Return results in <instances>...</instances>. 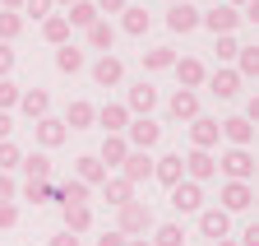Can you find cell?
Instances as JSON below:
<instances>
[{
    "label": "cell",
    "instance_id": "603a6c76",
    "mask_svg": "<svg viewBox=\"0 0 259 246\" xmlns=\"http://www.w3.org/2000/svg\"><path fill=\"white\" fill-rule=\"evenodd\" d=\"M167 28H171V33H194V28H199V10H194L190 0H185V5H171Z\"/></svg>",
    "mask_w": 259,
    "mask_h": 246
},
{
    "label": "cell",
    "instance_id": "9c48e42d",
    "mask_svg": "<svg viewBox=\"0 0 259 246\" xmlns=\"http://www.w3.org/2000/svg\"><path fill=\"white\" fill-rule=\"evenodd\" d=\"M171 209L176 214H199L204 209V186H194V181H176V186H171Z\"/></svg>",
    "mask_w": 259,
    "mask_h": 246
},
{
    "label": "cell",
    "instance_id": "8fae6325",
    "mask_svg": "<svg viewBox=\"0 0 259 246\" xmlns=\"http://www.w3.org/2000/svg\"><path fill=\"white\" fill-rule=\"evenodd\" d=\"M218 135L232 144V149H250V139H254V126L245 116H227V121H218Z\"/></svg>",
    "mask_w": 259,
    "mask_h": 246
},
{
    "label": "cell",
    "instance_id": "4316f807",
    "mask_svg": "<svg viewBox=\"0 0 259 246\" xmlns=\"http://www.w3.org/2000/svg\"><path fill=\"white\" fill-rule=\"evenodd\" d=\"M125 153H130L125 135H107V139H102V153H97V163H102V167H120Z\"/></svg>",
    "mask_w": 259,
    "mask_h": 246
},
{
    "label": "cell",
    "instance_id": "ac0fdd59",
    "mask_svg": "<svg viewBox=\"0 0 259 246\" xmlns=\"http://www.w3.org/2000/svg\"><path fill=\"white\" fill-rule=\"evenodd\" d=\"M97 126H102L107 135H125V126H130L125 102H107V107H97Z\"/></svg>",
    "mask_w": 259,
    "mask_h": 246
},
{
    "label": "cell",
    "instance_id": "816d5d0a",
    "mask_svg": "<svg viewBox=\"0 0 259 246\" xmlns=\"http://www.w3.org/2000/svg\"><path fill=\"white\" fill-rule=\"evenodd\" d=\"M0 10H14V14H19V10H23V0H0Z\"/></svg>",
    "mask_w": 259,
    "mask_h": 246
},
{
    "label": "cell",
    "instance_id": "277c9868",
    "mask_svg": "<svg viewBox=\"0 0 259 246\" xmlns=\"http://www.w3.org/2000/svg\"><path fill=\"white\" fill-rule=\"evenodd\" d=\"M218 209L222 214H245L250 204H254V186H250V181H222V191H218Z\"/></svg>",
    "mask_w": 259,
    "mask_h": 246
},
{
    "label": "cell",
    "instance_id": "74e56055",
    "mask_svg": "<svg viewBox=\"0 0 259 246\" xmlns=\"http://www.w3.org/2000/svg\"><path fill=\"white\" fill-rule=\"evenodd\" d=\"M19 33H23V14H14V10H0V42L10 47Z\"/></svg>",
    "mask_w": 259,
    "mask_h": 246
},
{
    "label": "cell",
    "instance_id": "4fadbf2b",
    "mask_svg": "<svg viewBox=\"0 0 259 246\" xmlns=\"http://www.w3.org/2000/svg\"><path fill=\"white\" fill-rule=\"evenodd\" d=\"M19 112H23L28 121L51 116V93H47V88H28V93H19Z\"/></svg>",
    "mask_w": 259,
    "mask_h": 246
},
{
    "label": "cell",
    "instance_id": "cb8c5ba5",
    "mask_svg": "<svg viewBox=\"0 0 259 246\" xmlns=\"http://www.w3.org/2000/svg\"><path fill=\"white\" fill-rule=\"evenodd\" d=\"M83 33H88V47H93V51H102V56H111V47H116V28H111L107 19H97L93 28H83Z\"/></svg>",
    "mask_w": 259,
    "mask_h": 246
},
{
    "label": "cell",
    "instance_id": "7402d4cb",
    "mask_svg": "<svg viewBox=\"0 0 259 246\" xmlns=\"http://www.w3.org/2000/svg\"><path fill=\"white\" fill-rule=\"evenodd\" d=\"M120 28H125L130 38H144L148 28H153V14L139 10V5H125V10H120Z\"/></svg>",
    "mask_w": 259,
    "mask_h": 246
},
{
    "label": "cell",
    "instance_id": "836d02e7",
    "mask_svg": "<svg viewBox=\"0 0 259 246\" xmlns=\"http://www.w3.org/2000/svg\"><path fill=\"white\" fill-rule=\"evenodd\" d=\"M236 75L241 79H259V47H241L236 51Z\"/></svg>",
    "mask_w": 259,
    "mask_h": 246
},
{
    "label": "cell",
    "instance_id": "f1b7e54d",
    "mask_svg": "<svg viewBox=\"0 0 259 246\" xmlns=\"http://www.w3.org/2000/svg\"><path fill=\"white\" fill-rule=\"evenodd\" d=\"M102 191H107V204H111V209H120V204L135 200V186H130L125 177H107V181H102Z\"/></svg>",
    "mask_w": 259,
    "mask_h": 246
},
{
    "label": "cell",
    "instance_id": "8d00e7d4",
    "mask_svg": "<svg viewBox=\"0 0 259 246\" xmlns=\"http://www.w3.org/2000/svg\"><path fill=\"white\" fill-rule=\"evenodd\" d=\"M176 65V51L171 47H153V51H144V70H171Z\"/></svg>",
    "mask_w": 259,
    "mask_h": 246
},
{
    "label": "cell",
    "instance_id": "f546056e",
    "mask_svg": "<svg viewBox=\"0 0 259 246\" xmlns=\"http://www.w3.org/2000/svg\"><path fill=\"white\" fill-rule=\"evenodd\" d=\"M23 172H28V181H51V158L37 149V153H23V163H19Z\"/></svg>",
    "mask_w": 259,
    "mask_h": 246
},
{
    "label": "cell",
    "instance_id": "f35d334b",
    "mask_svg": "<svg viewBox=\"0 0 259 246\" xmlns=\"http://www.w3.org/2000/svg\"><path fill=\"white\" fill-rule=\"evenodd\" d=\"M19 163H23V149H19L14 139H0V172L10 177V172H14Z\"/></svg>",
    "mask_w": 259,
    "mask_h": 246
},
{
    "label": "cell",
    "instance_id": "30bf717a",
    "mask_svg": "<svg viewBox=\"0 0 259 246\" xmlns=\"http://www.w3.org/2000/svg\"><path fill=\"white\" fill-rule=\"evenodd\" d=\"M194 219H199V232H204V237H213V241L232 237V214H222L218 204H213V209H199Z\"/></svg>",
    "mask_w": 259,
    "mask_h": 246
},
{
    "label": "cell",
    "instance_id": "f6af8a7d",
    "mask_svg": "<svg viewBox=\"0 0 259 246\" xmlns=\"http://www.w3.org/2000/svg\"><path fill=\"white\" fill-rule=\"evenodd\" d=\"M125 5H130V0H93V10H97V14H120Z\"/></svg>",
    "mask_w": 259,
    "mask_h": 246
},
{
    "label": "cell",
    "instance_id": "f907efd6",
    "mask_svg": "<svg viewBox=\"0 0 259 246\" xmlns=\"http://www.w3.org/2000/svg\"><path fill=\"white\" fill-rule=\"evenodd\" d=\"M10 130H14V121H10V112H0V139H10Z\"/></svg>",
    "mask_w": 259,
    "mask_h": 246
},
{
    "label": "cell",
    "instance_id": "e575fe53",
    "mask_svg": "<svg viewBox=\"0 0 259 246\" xmlns=\"http://www.w3.org/2000/svg\"><path fill=\"white\" fill-rule=\"evenodd\" d=\"M19 195L32 200V204H51V200H56V186H51V181H23Z\"/></svg>",
    "mask_w": 259,
    "mask_h": 246
},
{
    "label": "cell",
    "instance_id": "7dc6e473",
    "mask_svg": "<svg viewBox=\"0 0 259 246\" xmlns=\"http://www.w3.org/2000/svg\"><path fill=\"white\" fill-rule=\"evenodd\" d=\"M10 70H14V51L0 42V79H10Z\"/></svg>",
    "mask_w": 259,
    "mask_h": 246
},
{
    "label": "cell",
    "instance_id": "d6986e66",
    "mask_svg": "<svg viewBox=\"0 0 259 246\" xmlns=\"http://www.w3.org/2000/svg\"><path fill=\"white\" fill-rule=\"evenodd\" d=\"M167 112L176 121H194V116H199V93H194V88H176L171 102H167Z\"/></svg>",
    "mask_w": 259,
    "mask_h": 246
},
{
    "label": "cell",
    "instance_id": "bcb514c9",
    "mask_svg": "<svg viewBox=\"0 0 259 246\" xmlns=\"http://www.w3.org/2000/svg\"><path fill=\"white\" fill-rule=\"evenodd\" d=\"M19 195V186H14V177H5V172H0V204H10Z\"/></svg>",
    "mask_w": 259,
    "mask_h": 246
},
{
    "label": "cell",
    "instance_id": "1f68e13d",
    "mask_svg": "<svg viewBox=\"0 0 259 246\" xmlns=\"http://www.w3.org/2000/svg\"><path fill=\"white\" fill-rule=\"evenodd\" d=\"M148 246H185V228L181 223H153V241Z\"/></svg>",
    "mask_w": 259,
    "mask_h": 246
},
{
    "label": "cell",
    "instance_id": "60d3db41",
    "mask_svg": "<svg viewBox=\"0 0 259 246\" xmlns=\"http://www.w3.org/2000/svg\"><path fill=\"white\" fill-rule=\"evenodd\" d=\"M51 10H56V0H23V10H19V14H32V19H47Z\"/></svg>",
    "mask_w": 259,
    "mask_h": 246
},
{
    "label": "cell",
    "instance_id": "5b68a950",
    "mask_svg": "<svg viewBox=\"0 0 259 246\" xmlns=\"http://www.w3.org/2000/svg\"><path fill=\"white\" fill-rule=\"evenodd\" d=\"M181 167H185V181L204 186V181H213V172H218V158H213V153H204V149H190L185 158H181Z\"/></svg>",
    "mask_w": 259,
    "mask_h": 246
},
{
    "label": "cell",
    "instance_id": "11a10c76",
    "mask_svg": "<svg viewBox=\"0 0 259 246\" xmlns=\"http://www.w3.org/2000/svg\"><path fill=\"white\" fill-rule=\"evenodd\" d=\"M227 5H232V10H236V5H250V0H227Z\"/></svg>",
    "mask_w": 259,
    "mask_h": 246
},
{
    "label": "cell",
    "instance_id": "484cf974",
    "mask_svg": "<svg viewBox=\"0 0 259 246\" xmlns=\"http://www.w3.org/2000/svg\"><path fill=\"white\" fill-rule=\"evenodd\" d=\"M93 121H97V107L79 98V102H70V112H65V130H88Z\"/></svg>",
    "mask_w": 259,
    "mask_h": 246
},
{
    "label": "cell",
    "instance_id": "7c38bea8",
    "mask_svg": "<svg viewBox=\"0 0 259 246\" xmlns=\"http://www.w3.org/2000/svg\"><path fill=\"white\" fill-rule=\"evenodd\" d=\"M153 107H157V88L139 79V84L125 93V112H130V116H153Z\"/></svg>",
    "mask_w": 259,
    "mask_h": 246
},
{
    "label": "cell",
    "instance_id": "52a82bcc",
    "mask_svg": "<svg viewBox=\"0 0 259 246\" xmlns=\"http://www.w3.org/2000/svg\"><path fill=\"white\" fill-rule=\"evenodd\" d=\"M32 135H37L42 153H47V149H60L65 139H70V130H65V121H60V116H42V121H32Z\"/></svg>",
    "mask_w": 259,
    "mask_h": 246
},
{
    "label": "cell",
    "instance_id": "c3c4849f",
    "mask_svg": "<svg viewBox=\"0 0 259 246\" xmlns=\"http://www.w3.org/2000/svg\"><path fill=\"white\" fill-rule=\"evenodd\" d=\"M51 246H79V237H74V232H65V228H60V232L51 237Z\"/></svg>",
    "mask_w": 259,
    "mask_h": 246
},
{
    "label": "cell",
    "instance_id": "ba28073f",
    "mask_svg": "<svg viewBox=\"0 0 259 246\" xmlns=\"http://www.w3.org/2000/svg\"><path fill=\"white\" fill-rule=\"evenodd\" d=\"M199 23L208 28L213 38H227V33H232V28L241 23V14H236L232 5H213V10H204V14H199Z\"/></svg>",
    "mask_w": 259,
    "mask_h": 246
},
{
    "label": "cell",
    "instance_id": "d6a6232c",
    "mask_svg": "<svg viewBox=\"0 0 259 246\" xmlns=\"http://www.w3.org/2000/svg\"><path fill=\"white\" fill-rule=\"evenodd\" d=\"M83 65H88V60H83L79 47H60V51H56V70H60V75H79Z\"/></svg>",
    "mask_w": 259,
    "mask_h": 246
},
{
    "label": "cell",
    "instance_id": "4dcf8cb0",
    "mask_svg": "<svg viewBox=\"0 0 259 246\" xmlns=\"http://www.w3.org/2000/svg\"><path fill=\"white\" fill-rule=\"evenodd\" d=\"M97 19H102V14L93 10V0H74V5H70V14H65V23H70V28H93Z\"/></svg>",
    "mask_w": 259,
    "mask_h": 246
},
{
    "label": "cell",
    "instance_id": "e0dca14e",
    "mask_svg": "<svg viewBox=\"0 0 259 246\" xmlns=\"http://www.w3.org/2000/svg\"><path fill=\"white\" fill-rule=\"evenodd\" d=\"M218 139H222V135H218V121H213V116H194V121H190V144H194V149L208 153Z\"/></svg>",
    "mask_w": 259,
    "mask_h": 246
},
{
    "label": "cell",
    "instance_id": "6da1fadb",
    "mask_svg": "<svg viewBox=\"0 0 259 246\" xmlns=\"http://www.w3.org/2000/svg\"><path fill=\"white\" fill-rule=\"evenodd\" d=\"M116 232L120 237H144V232H153V209H148V200L120 204L116 209Z\"/></svg>",
    "mask_w": 259,
    "mask_h": 246
},
{
    "label": "cell",
    "instance_id": "7a4b0ae2",
    "mask_svg": "<svg viewBox=\"0 0 259 246\" xmlns=\"http://www.w3.org/2000/svg\"><path fill=\"white\" fill-rule=\"evenodd\" d=\"M218 167H222L227 181H254V153L250 149H227L218 158Z\"/></svg>",
    "mask_w": 259,
    "mask_h": 246
},
{
    "label": "cell",
    "instance_id": "6f0895ef",
    "mask_svg": "<svg viewBox=\"0 0 259 246\" xmlns=\"http://www.w3.org/2000/svg\"><path fill=\"white\" fill-rule=\"evenodd\" d=\"M167 5H185V0H167Z\"/></svg>",
    "mask_w": 259,
    "mask_h": 246
},
{
    "label": "cell",
    "instance_id": "9f6ffc18",
    "mask_svg": "<svg viewBox=\"0 0 259 246\" xmlns=\"http://www.w3.org/2000/svg\"><path fill=\"white\" fill-rule=\"evenodd\" d=\"M56 5H65V10H70V5H74V0H56Z\"/></svg>",
    "mask_w": 259,
    "mask_h": 246
},
{
    "label": "cell",
    "instance_id": "8992f818",
    "mask_svg": "<svg viewBox=\"0 0 259 246\" xmlns=\"http://www.w3.org/2000/svg\"><path fill=\"white\" fill-rule=\"evenodd\" d=\"M120 177L130 181V186H139V181H153V153L130 149V153H125V163H120Z\"/></svg>",
    "mask_w": 259,
    "mask_h": 246
},
{
    "label": "cell",
    "instance_id": "ee69618b",
    "mask_svg": "<svg viewBox=\"0 0 259 246\" xmlns=\"http://www.w3.org/2000/svg\"><path fill=\"white\" fill-rule=\"evenodd\" d=\"M236 246H259V219H250L245 228H241V241Z\"/></svg>",
    "mask_w": 259,
    "mask_h": 246
},
{
    "label": "cell",
    "instance_id": "f5cc1de1",
    "mask_svg": "<svg viewBox=\"0 0 259 246\" xmlns=\"http://www.w3.org/2000/svg\"><path fill=\"white\" fill-rule=\"evenodd\" d=\"M125 246H148V241L144 237H125Z\"/></svg>",
    "mask_w": 259,
    "mask_h": 246
},
{
    "label": "cell",
    "instance_id": "5bb4252c",
    "mask_svg": "<svg viewBox=\"0 0 259 246\" xmlns=\"http://www.w3.org/2000/svg\"><path fill=\"white\" fill-rule=\"evenodd\" d=\"M153 177L162 181V186H176V181H185V167H181V153H162V158H153Z\"/></svg>",
    "mask_w": 259,
    "mask_h": 246
},
{
    "label": "cell",
    "instance_id": "d4e9b609",
    "mask_svg": "<svg viewBox=\"0 0 259 246\" xmlns=\"http://www.w3.org/2000/svg\"><path fill=\"white\" fill-rule=\"evenodd\" d=\"M65 209V232H88L93 228V204H60Z\"/></svg>",
    "mask_w": 259,
    "mask_h": 246
},
{
    "label": "cell",
    "instance_id": "ab89813d",
    "mask_svg": "<svg viewBox=\"0 0 259 246\" xmlns=\"http://www.w3.org/2000/svg\"><path fill=\"white\" fill-rule=\"evenodd\" d=\"M19 93H23V88H19L14 79H0V112H10V107H19Z\"/></svg>",
    "mask_w": 259,
    "mask_h": 246
},
{
    "label": "cell",
    "instance_id": "ffe728a7",
    "mask_svg": "<svg viewBox=\"0 0 259 246\" xmlns=\"http://www.w3.org/2000/svg\"><path fill=\"white\" fill-rule=\"evenodd\" d=\"M74 181H83L88 191H93V186H102V181H107V167L97 163V153H83V158L74 163Z\"/></svg>",
    "mask_w": 259,
    "mask_h": 246
},
{
    "label": "cell",
    "instance_id": "83f0119b",
    "mask_svg": "<svg viewBox=\"0 0 259 246\" xmlns=\"http://www.w3.org/2000/svg\"><path fill=\"white\" fill-rule=\"evenodd\" d=\"M42 38L51 47H70V23H65V14H47L42 19Z\"/></svg>",
    "mask_w": 259,
    "mask_h": 246
},
{
    "label": "cell",
    "instance_id": "681fc988",
    "mask_svg": "<svg viewBox=\"0 0 259 246\" xmlns=\"http://www.w3.org/2000/svg\"><path fill=\"white\" fill-rule=\"evenodd\" d=\"M97 246H125V237L111 228V232H102V237H97Z\"/></svg>",
    "mask_w": 259,
    "mask_h": 246
},
{
    "label": "cell",
    "instance_id": "7bdbcfd3",
    "mask_svg": "<svg viewBox=\"0 0 259 246\" xmlns=\"http://www.w3.org/2000/svg\"><path fill=\"white\" fill-rule=\"evenodd\" d=\"M10 228H19V204H14V200L0 204V232H10Z\"/></svg>",
    "mask_w": 259,
    "mask_h": 246
},
{
    "label": "cell",
    "instance_id": "9a60e30c",
    "mask_svg": "<svg viewBox=\"0 0 259 246\" xmlns=\"http://www.w3.org/2000/svg\"><path fill=\"white\" fill-rule=\"evenodd\" d=\"M176 79H181V88H199L204 79H208V65H204V60L199 56H185V60H176Z\"/></svg>",
    "mask_w": 259,
    "mask_h": 246
},
{
    "label": "cell",
    "instance_id": "2e32d148",
    "mask_svg": "<svg viewBox=\"0 0 259 246\" xmlns=\"http://www.w3.org/2000/svg\"><path fill=\"white\" fill-rule=\"evenodd\" d=\"M204 84H208V93H213V98H222V102L241 93V75H236V70H213Z\"/></svg>",
    "mask_w": 259,
    "mask_h": 246
},
{
    "label": "cell",
    "instance_id": "44dd1931",
    "mask_svg": "<svg viewBox=\"0 0 259 246\" xmlns=\"http://www.w3.org/2000/svg\"><path fill=\"white\" fill-rule=\"evenodd\" d=\"M125 79V65L116 56H102V60H93V84H102V88H116Z\"/></svg>",
    "mask_w": 259,
    "mask_h": 246
},
{
    "label": "cell",
    "instance_id": "d590c367",
    "mask_svg": "<svg viewBox=\"0 0 259 246\" xmlns=\"http://www.w3.org/2000/svg\"><path fill=\"white\" fill-rule=\"evenodd\" d=\"M88 186H83V181H65V186H56V200L60 204H88Z\"/></svg>",
    "mask_w": 259,
    "mask_h": 246
},
{
    "label": "cell",
    "instance_id": "3957f363",
    "mask_svg": "<svg viewBox=\"0 0 259 246\" xmlns=\"http://www.w3.org/2000/svg\"><path fill=\"white\" fill-rule=\"evenodd\" d=\"M157 139H162V126H157L153 116H130V126H125V144L130 149H144L148 153Z\"/></svg>",
    "mask_w": 259,
    "mask_h": 246
},
{
    "label": "cell",
    "instance_id": "b9f144b4",
    "mask_svg": "<svg viewBox=\"0 0 259 246\" xmlns=\"http://www.w3.org/2000/svg\"><path fill=\"white\" fill-rule=\"evenodd\" d=\"M213 51H218V60H236V51H241V42H236L232 33H227V38H218V47H213Z\"/></svg>",
    "mask_w": 259,
    "mask_h": 246
},
{
    "label": "cell",
    "instance_id": "db71d44e",
    "mask_svg": "<svg viewBox=\"0 0 259 246\" xmlns=\"http://www.w3.org/2000/svg\"><path fill=\"white\" fill-rule=\"evenodd\" d=\"M213 246H236V241H232V237H222V241H213Z\"/></svg>",
    "mask_w": 259,
    "mask_h": 246
}]
</instances>
